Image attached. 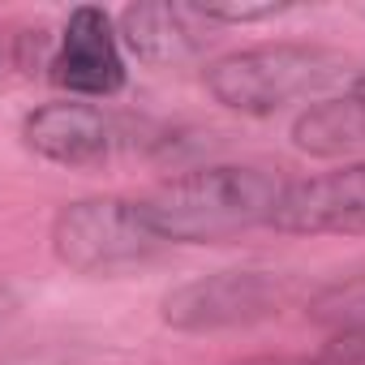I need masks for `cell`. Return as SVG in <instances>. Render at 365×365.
<instances>
[{
  "label": "cell",
  "instance_id": "cell-1",
  "mask_svg": "<svg viewBox=\"0 0 365 365\" xmlns=\"http://www.w3.org/2000/svg\"><path fill=\"white\" fill-rule=\"evenodd\" d=\"M284 190L288 180L275 176L271 168L215 163L159 185L155 198H146V215L163 245L168 241L207 245V241H228L237 232L271 224Z\"/></svg>",
  "mask_w": 365,
  "mask_h": 365
},
{
  "label": "cell",
  "instance_id": "cell-2",
  "mask_svg": "<svg viewBox=\"0 0 365 365\" xmlns=\"http://www.w3.org/2000/svg\"><path fill=\"white\" fill-rule=\"evenodd\" d=\"M348 61L331 48L309 43H267L245 48L207 69V91L245 116H271L297 99L322 95L335 82H344Z\"/></svg>",
  "mask_w": 365,
  "mask_h": 365
},
{
  "label": "cell",
  "instance_id": "cell-3",
  "mask_svg": "<svg viewBox=\"0 0 365 365\" xmlns=\"http://www.w3.org/2000/svg\"><path fill=\"white\" fill-rule=\"evenodd\" d=\"M52 245L56 258L82 275H116L125 267L150 262L163 241L146 215V202L86 198L56 215Z\"/></svg>",
  "mask_w": 365,
  "mask_h": 365
},
{
  "label": "cell",
  "instance_id": "cell-4",
  "mask_svg": "<svg viewBox=\"0 0 365 365\" xmlns=\"http://www.w3.org/2000/svg\"><path fill=\"white\" fill-rule=\"evenodd\" d=\"M150 129L142 120H129L120 112H108L99 103H48L26 116L22 138L35 155L69 168L108 163L125 150H138Z\"/></svg>",
  "mask_w": 365,
  "mask_h": 365
},
{
  "label": "cell",
  "instance_id": "cell-5",
  "mask_svg": "<svg viewBox=\"0 0 365 365\" xmlns=\"http://www.w3.org/2000/svg\"><path fill=\"white\" fill-rule=\"evenodd\" d=\"M271 228L305 237L365 232V163H348L309 180H288Z\"/></svg>",
  "mask_w": 365,
  "mask_h": 365
},
{
  "label": "cell",
  "instance_id": "cell-6",
  "mask_svg": "<svg viewBox=\"0 0 365 365\" xmlns=\"http://www.w3.org/2000/svg\"><path fill=\"white\" fill-rule=\"evenodd\" d=\"M52 78L73 91V95H116L125 86V61H120V39L112 31V18L95 5H82L69 14L61 43L52 52Z\"/></svg>",
  "mask_w": 365,
  "mask_h": 365
},
{
  "label": "cell",
  "instance_id": "cell-7",
  "mask_svg": "<svg viewBox=\"0 0 365 365\" xmlns=\"http://www.w3.org/2000/svg\"><path fill=\"white\" fill-rule=\"evenodd\" d=\"M279 301V288L271 275L258 271H228V275H211V279H194L180 292H172L163 301L168 322L176 327H232V322H250L258 314H267Z\"/></svg>",
  "mask_w": 365,
  "mask_h": 365
},
{
  "label": "cell",
  "instance_id": "cell-8",
  "mask_svg": "<svg viewBox=\"0 0 365 365\" xmlns=\"http://www.w3.org/2000/svg\"><path fill=\"white\" fill-rule=\"evenodd\" d=\"M202 26L194 5H129L120 14V39L146 65H176L202 52Z\"/></svg>",
  "mask_w": 365,
  "mask_h": 365
},
{
  "label": "cell",
  "instance_id": "cell-9",
  "mask_svg": "<svg viewBox=\"0 0 365 365\" xmlns=\"http://www.w3.org/2000/svg\"><path fill=\"white\" fill-rule=\"evenodd\" d=\"M348 99H352L356 108H365V69H361V73L352 78V91H348Z\"/></svg>",
  "mask_w": 365,
  "mask_h": 365
},
{
  "label": "cell",
  "instance_id": "cell-10",
  "mask_svg": "<svg viewBox=\"0 0 365 365\" xmlns=\"http://www.w3.org/2000/svg\"><path fill=\"white\" fill-rule=\"evenodd\" d=\"M9 309H14V297H9V288H5V284H0V322L9 318Z\"/></svg>",
  "mask_w": 365,
  "mask_h": 365
},
{
  "label": "cell",
  "instance_id": "cell-11",
  "mask_svg": "<svg viewBox=\"0 0 365 365\" xmlns=\"http://www.w3.org/2000/svg\"><path fill=\"white\" fill-rule=\"evenodd\" d=\"M245 365H309V361H245ZM314 365H327V361H314Z\"/></svg>",
  "mask_w": 365,
  "mask_h": 365
}]
</instances>
